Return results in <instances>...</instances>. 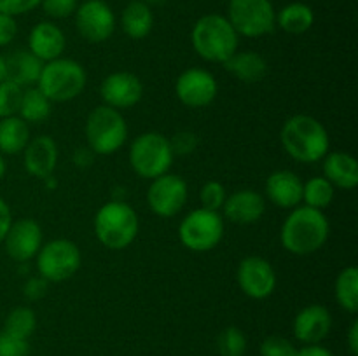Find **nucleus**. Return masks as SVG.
<instances>
[{"label":"nucleus","mask_w":358,"mask_h":356,"mask_svg":"<svg viewBox=\"0 0 358 356\" xmlns=\"http://www.w3.org/2000/svg\"><path fill=\"white\" fill-rule=\"evenodd\" d=\"M331 236V223L320 209L299 205L287 215L280 229V243L289 253L311 255L322 250Z\"/></svg>","instance_id":"obj_1"},{"label":"nucleus","mask_w":358,"mask_h":356,"mask_svg":"<svg viewBox=\"0 0 358 356\" xmlns=\"http://www.w3.org/2000/svg\"><path fill=\"white\" fill-rule=\"evenodd\" d=\"M280 142L287 156L303 164H315L331 150V136L327 128L317 117L296 114L283 122Z\"/></svg>","instance_id":"obj_2"},{"label":"nucleus","mask_w":358,"mask_h":356,"mask_svg":"<svg viewBox=\"0 0 358 356\" xmlns=\"http://www.w3.org/2000/svg\"><path fill=\"white\" fill-rule=\"evenodd\" d=\"M138 229V213L124 199H112L101 205L93 220L94 236L112 251L126 250L136 239Z\"/></svg>","instance_id":"obj_3"},{"label":"nucleus","mask_w":358,"mask_h":356,"mask_svg":"<svg viewBox=\"0 0 358 356\" xmlns=\"http://www.w3.org/2000/svg\"><path fill=\"white\" fill-rule=\"evenodd\" d=\"M191 42L201 59L208 63H224L238 51L240 35L222 14H205L194 23Z\"/></svg>","instance_id":"obj_4"},{"label":"nucleus","mask_w":358,"mask_h":356,"mask_svg":"<svg viewBox=\"0 0 358 356\" xmlns=\"http://www.w3.org/2000/svg\"><path fill=\"white\" fill-rule=\"evenodd\" d=\"M84 135L87 149L94 156H112L128 140V122L122 112L101 103L87 114Z\"/></svg>","instance_id":"obj_5"},{"label":"nucleus","mask_w":358,"mask_h":356,"mask_svg":"<svg viewBox=\"0 0 358 356\" xmlns=\"http://www.w3.org/2000/svg\"><path fill=\"white\" fill-rule=\"evenodd\" d=\"M87 84V73L79 61L72 58H56L44 63L37 87L51 103H66L80 96Z\"/></svg>","instance_id":"obj_6"},{"label":"nucleus","mask_w":358,"mask_h":356,"mask_svg":"<svg viewBox=\"0 0 358 356\" xmlns=\"http://www.w3.org/2000/svg\"><path fill=\"white\" fill-rule=\"evenodd\" d=\"M175 154L170 140L157 131L140 133L129 145L128 161L131 170L140 178L154 180L164 173H170Z\"/></svg>","instance_id":"obj_7"},{"label":"nucleus","mask_w":358,"mask_h":356,"mask_svg":"<svg viewBox=\"0 0 358 356\" xmlns=\"http://www.w3.org/2000/svg\"><path fill=\"white\" fill-rule=\"evenodd\" d=\"M224 230L226 225L220 212L196 208L182 218L178 225V239L187 250L205 253L219 246Z\"/></svg>","instance_id":"obj_8"},{"label":"nucleus","mask_w":358,"mask_h":356,"mask_svg":"<svg viewBox=\"0 0 358 356\" xmlns=\"http://www.w3.org/2000/svg\"><path fill=\"white\" fill-rule=\"evenodd\" d=\"M38 276L49 283H63L76 276L83 264V255L73 241L58 237L48 243H42L41 250L35 255Z\"/></svg>","instance_id":"obj_9"},{"label":"nucleus","mask_w":358,"mask_h":356,"mask_svg":"<svg viewBox=\"0 0 358 356\" xmlns=\"http://www.w3.org/2000/svg\"><path fill=\"white\" fill-rule=\"evenodd\" d=\"M227 20L240 37L261 38L276 27V10L271 0H229Z\"/></svg>","instance_id":"obj_10"},{"label":"nucleus","mask_w":358,"mask_h":356,"mask_svg":"<svg viewBox=\"0 0 358 356\" xmlns=\"http://www.w3.org/2000/svg\"><path fill=\"white\" fill-rule=\"evenodd\" d=\"M189 199L187 181L180 175L164 173L150 180L147 188V205L154 215L173 218L184 209Z\"/></svg>","instance_id":"obj_11"},{"label":"nucleus","mask_w":358,"mask_h":356,"mask_svg":"<svg viewBox=\"0 0 358 356\" xmlns=\"http://www.w3.org/2000/svg\"><path fill=\"white\" fill-rule=\"evenodd\" d=\"M76 28L90 44H103L115 31V14L103 0H84L76 10Z\"/></svg>","instance_id":"obj_12"},{"label":"nucleus","mask_w":358,"mask_h":356,"mask_svg":"<svg viewBox=\"0 0 358 356\" xmlns=\"http://www.w3.org/2000/svg\"><path fill=\"white\" fill-rule=\"evenodd\" d=\"M238 286L247 297L264 300L276 290V272L268 258L261 255H248L241 258L236 271Z\"/></svg>","instance_id":"obj_13"},{"label":"nucleus","mask_w":358,"mask_h":356,"mask_svg":"<svg viewBox=\"0 0 358 356\" xmlns=\"http://www.w3.org/2000/svg\"><path fill=\"white\" fill-rule=\"evenodd\" d=\"M175 94L178 101L189 108H205L215 101L219 94V82L215 75L205 68L184 70L175 82Z\"/></svg>","instance_id":"obj_14"},{"label":"nucleus","mask_w":358,"mask_h":356,"mask_svg":"<svg viewBox=\"0 0 358 356\" xmlns=\"http://www.w3.org/2000/svg\"><path fill=\"white\" fill-rule=\"evenodd\" d=\"M100 98L103 105L115 110H129L143 98V82L133 72H112L101 80Z\"/></svg>","instance_id":"obj_15"},{"label":"nucleus","mask_w":358,"mask_h":356,"mask_svg":"<svg viewBox=\"0 0 358 356\" xmlns=\"http://www.w3.org/2000/svg\"><path fill=\"white\" fill-rule=\"evenodd\" d=\"M42 227L34 218L13 220L6 237L3 248L6 253L17 264H24L35 258L42 246Z\"/></svg>","instance_id":"obj_16"},{"label":"nucleus","mask_w":358,"mask_h":356,"mask_svg":"<svg viewBox=\"0 0 358 356\" xmlns=\"http://www.w3.org/2000/svg\"><path fill=\"white\" fill-rule=\"evenodd\" d=\"M266 213V199L261 192L254 188H240L233 194H227L220 215L236 225H252L257 223Z\"/></svg>","instance_id":"obj_17"},{"label":"nucleus","mask_w":358,"mask_h":356,"mask_svg":"<svg viewBox=\"0 0 358 356\" xmlns=\"http://www.w3.org/2000/svg\"><path fill=\"white\" fill-rule=\"evenodd\" d=\"M332 328V314L322 304H310L303 307L294 318V335L304 346L320 344L327 339Z\"/></svg>","instance_id":"obj_18"},{"label":"nucleus","mask_w":358,"mask_h":356,"mask_svg":"<svg viewBox=\"0 0 358 356\" xmlns=\"http://www.w3.org/2000/svg\"><path fill=\"white\" fill-rule=\"evenodd\" d=\"M21 154H23V164L28 175L41 178V180L55 175L59 152L58 145L49 135H38L30 138Z\"/></svg>","instance_id":"obj_19"},{"label":"nucleus","mask_w":358,"mask_h":356,"mask_svg":"<svg viewBox=\"0 0 358 356\" xmlns=\"http://www.w3.org/2000/svg\"><path fill=\"white\" fill-rule=\"evenodd\" d=\"M303 178L292 170H276L266 178L264 192L269 201L282 209L303 205Z\"/></svg>","instance_id":"obj_20"},{"label":"nucleus","mask_w":358,"mask_h":356,"mask_svg":"<svg viewBox=\"0 0 358 356\" xmlns=\"http://www.w3.org/2000/svg\"><path fill=\"white\" fill-rule=\"evenodd\" d=\"M65 47V34L52 21H41L31 28L30 35H28V51L44 63L62 58Z\"/></svg>","instance_id":"obj_21"},{"label":"nucleus","mask_w":358,"mask_h":356,"mask_svg":"<svg viewBox=\"0 0 358 356\" xmlns=\"http://www.w3.org/2000/svg\"><path fill=\"white\" fill-rule=\"evenodd\" d=\"M322 177L334 188L353 191L358 185V163L355 157L343 150H329L322 159Z\"/></svg>","instance_id":"obj_22"},{"label":"nucleus","mask_w":358,"mask_h":356,"mask_svg":"<svg viewBox=\"0 0 358 356\" xmlns=\"http://www.w3.org/2000/svg\"><path fill=\"white\" fill-rule=\"evenodd\" d=\"M44 61L31 54L28 49H14L9 56H6L7 79L16 82L23 89L37 86Z\"/></svg>","instance_id":"obj_23"},{"label":"nucleus","mask_w":358,"mask_h":356,"mask_svg":"<svg viewBox=\"0 0 358 356\" xmlns=\"http://www.w3.org/2000/svg\"><path fill=\"white\" fill-rule=\"evenodd\" d=\"M222 66L243 84H257L268 75V61L255 51H236Z\"/></svg>","instance_id":"obj_24"},{"label":"nucleus","mask_w":358,"mask_h":356,"mask_svg":"<svg viewBox=\"0 0 358 356\" xmlns=\"http://www.w3.org/2000/svg\"><path fill=\"white\" fill-rule=\"evenodd\" d=\"M154 14L143 0H129L121 14V28L131 40H142L152 31Z\"/></svg>","instance_id":"obj_25"},{"label":"nucleus","mask_w":358,"mask_h":356,"mask_svg":"<svg viewBox=\"0 0 358 356\" xmlns=\"http://www.w3.org/2000/svg\"><path fill=\"white\" fill-rule=\"evenodd\" d=\"M30 138V126L20 115L0 119V154L2 156L21 154Z\"/></svg>","instance_id":"obj_26"},{"label":"nucleus","mask_w":358,"mask_h":356,"mask_svg":"<svg viewBox=\"0 0 358 356\" xmlns=\"http://www.w3.org/2000/svg\"><path fill=\"white\" fill-rule=\"evenodd\" d=\"M315 13L308 3L292 2L276 13V27L285 34L303 35L313 27Z\"/></svg>","instance_id":"obj_27"},{"label":"nucleus","mask_w":358,"mask_h":356,"mask_svg":"<svg viewBox=\"0 0 358 356\" xmlns=\"http://www.w3.org/2000/svg\"><path fill=\"white\" fill-rule=\"evenodd\" d=\"M52 112V103L37 86L27 87L23 89V98H21L20 110L17 115L30 124H41V122L48 121L49 115Z\"/></svg>","instance_id":"obj_28"},{"label":"nucleus","mask_w":358,"mask_h":356,"mask_svg":"<svg viewBox=\"0 0 358 356\" xmlns=\"http://www.w3.org/2000/svg\"><path fill=\"white\" fill-rule=\"evenodd\" d=\"M334 295L339 307L346 313L355 314L358 311V269L348 265L336 276Z\"/></svg>","instance_id":"obj_29"},{"label":"nucleus","mask_w":358,"mask_h":356,"mask_svg":"<svg viewBox=\"0 0 358 356\" xmlns=\"http://www.w3.org/2000/svg\"><path fill=\"white\" fill-rule=\"evenodd\" d=\"M336 188L324 177H311L303 184V202L315 209H327L332 205Z\"/></svg>","instance_id":"obj_30"},{"label":"nucleus","mask_w":358,"mask_h":356,"mask_svg":"<svg viewBox=\"0 0 358 356\" xmlns=\"http://www.w3.org/2000/svg\"><path fill=\"white\" fill-rule=\"evenodd\" d=\"M37 328V314L31 307L20 306L14 307L3 321V330L6 334L16 335V337L28 339Z\"/></svg>","instance_id":"obj_31"},{"label":"nucleus","mask_w":358,"mask_h":356,"mask_svg":"<svg viewBox=\"0 0 358 356\" xmlns=\"http://www.w3.org/2000/svg\"><path fill=\"white\" fill-rule=\"evenodd\" d=\"M220 356H243L247 351V335L238 327H226L217 337Z\"/></svg>","instance_id":"obj_32"},{"label":"nucleus","mask_w":358,"mask_h":356,"mask_svg":"<svg viewBox=\"0 0 358 356\" xmlns=\"http://www.w3.org/2000/svg\"><path fill=\"white\" fill-rule=\"evenodd\" d=\"M21 98H23V87L9 79L2 80L0 82V119L17 115Z\"/></svg>","instance_id":"obj_33"},{"label":"nucleus","mask_w":358,"mask_h":356,"mask_svg":"<svg viewBox=\"0 0 358 356\" xmlns=\"http://www.w3.org/2000/svg\"><path fill=\"white\" fill-rule=\"evenodd\" d=\"M227 191L220 181L210 180L206 184L201 185L199 188V202H201V208L212 209V212H220L226 202Z\"/></svg>","instance_id":"obj_34"},{"label":"nucleus","mask_w":358,"mask_h":356,"mask_svg":"<svg viewBox=\"0 0 358 356\" xmlns=\"http://www.w3.org/2000/svg\"><path fill=\"white\" fill-rule=\"evenodd\" d=\"M299 348L282 335H269L261 342V356H297Z\"/></svg>","instance_id":"obj_35"},{"label":"nucleus","mask_w":358,"mask_h":356,"mask_svg":"<svg viewBox=\"0 0 358 356\" xmlns=\"http://www.w3.org/2000/svg\"><path fill=\"white\" fill-rule=\"evenodd\" d=\"M41 7L51 20H65L76 14L79 0H42Z\"/></svg>","instance_id":"obj_36"},{"label":"nucleus","mask_w":358,"mask_h":356,"mask_svg":"<svg viewBox=\"0 0 358 356\" xmlns=\"http://www.w3.org/2000/svg\"><path fill=\"white\" fill-rule=\"evenodd\" d=\"M30 344L28 339L0 332V356H28Z\"/></svg>","instance_id":"obj_37"},{"label":"nucleus","mask_w":358,"mask_h":356,"mask_svg":"<svg viewBox=\"0 0 358 356\" xmlns=\"http://www.w3.org/2000/svg\"><path fill=\"white\" fill-rule=\"evenodd\" d=\"M168 140H170L171 150H173L175 156H189L199 145V138L192 131H178Z\"/></svg>","instance_id":"obj_38"},{"label":"nucleus","mask_w":358,"mask_h":356,"mask_svg":"<svg viewBox=\"0 0 358 356\" xmlns=\"http://www.w3.org/2000/svg\"><path fill=\"white\" fill-rule=\"evenodd\" d=\"M41 2L42 0H0V13L16 17L37 9Z\"/></svg>","instance_id":"obj_39"},{"label":"nucleus","mask_w":358,"mask_h":356,"mask_svg":"<svg viewBox=\"0 0 358 356\" xmlns=\"http://www.w3.org/2000/svg\"><path fill=\"white\" fill-rule=\"evenodd\" d=\"M48 288L49 281H45L42 276H34V278H28L23 285V295L31 302H35V300H41L42 297H45Z\"/></svg>","instance_id":"obj_40"},{"label":"nucleus","mask_w":358,"mask_h":356,"mask_svg":"<svg viewBox=\"0 0 358 356\" xmlns=\"http://www.w3.org/2000/svg\"><path fill=\"white\" fill-rule=\"evenodd\" d=\"M17 35V23L16 17L9 14L0 13V47H6L16 38Z\"/></svg>","instance_id":"obj_41"},{"label":"nucleus","mask_w":358,"mask_h":356,"mask_svg":"<svg viewBox=\"0 0 358 356\" xmlns=\"http://www.w3.org/2000/svg\"><path fill=\"white\" fill-rule=\"evenodd\" d=\"M10 223H13V213H10L9 205L0 198V243H2L3 237H6Z\"/></svg>","instance_id":"obj_42"},{"label":"nucleus","mask_w":358,"mask_h":356,"mask_svg":"<svg viewBox=\"0 0 358 356\" xmlns=\"http://www.w3.org/2000/svg\"><path fill=\"white\" fill-rule=\"evenodd\" d=\"M93 159H94V154L91 152L87 147H80V149L73 150L72 161L77 168H90L91 164H93Z\"/></svg>","instance_id":"obj_43"},{"label":"nucleus","mask_w":358,"mask_h":356,"mask_svg":"<svg viewBox=\"0 0 358 356\" xmlns=\"http://www.w3.org/2000/svg\"><path fill=\"white\" fill-rule=\"evenodd\" d=\"M297 356H334V353L322 344H310V346H303V348H299Z\"/></svg>","instance_id":"obj_44"},{"label":"nucleus","mask_w":358,"mask_h":356,"mask_svg":"<svg viewBox=\"0 0 358 356\" xmlns=\"http://www.w3.org/2000/svg\"><path fill=\"white\" fill-rule=\"evenodd\" d=\"M346 344H348L352 356L358 355V321L353 320L348 328V335H346Z\"/></svg>","instance_id":"obj_45"},{"label":"nucleus","mask_w":358,"mask_h":356,"mask_svg":"<svg viewBox=\"0 0 358 356\" xmlns=\"http://www.w3.org/2000/svg\"><path fill=\"white\" fill-rule=\"evenodd\" d=\"M7 79V68H6V56L0 54V82Z\"/></svg>","instance_id":"obj_46"},{"label":"nucleus","mask_w":358,"mask_h":356,"mask_svg":"<svg viewBox=\"0 0 358 356\" xmlns=\"http://www.w3.org/2000/svg\"><path fill=\"white\" fill-rule=\"evenodd\" d=\"M7 173V164H6V159H3V156L0 154V181H2V178L6 177Z\"/></svg>","instance_id":"obj_47"},{"label":"nucleus","mask_w":358,"mask_h":356,"mask_svg":"<svg viewBox=\"0 0 358 356\" xmlns=\"http://www.w3.org/2000/svg\"><path fill=\"white\" fill-rule=\"evenodd\" d=\"M143 2H145L147 6H163V3H166L168 0H143Z\"/></svg>","instance_id":"obj_48"},{"label":"nucleus","mask_w":358,"mask_h":356,"mask_svg":"<svg viewBox=\"0 0 358 356\" xmlns=\"http://www.w3.org/2000/svg\"><path fill=\"white\" fill-rule=\"evenodd\" d=\"M128 2H129V0H128Z\"/></svg>","instance_id":"obj_49"}]
</instances>
